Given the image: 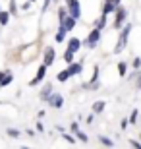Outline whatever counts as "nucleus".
I'll list each match as a JSON object with an SVG mask.
<instances>
[{
  "mask_svg": "<svg viewBox=\"0 0 141 149\" xmlns=\"http://www.w3.org/2000/svg\"><path fill=\"white\" fill-rule=\"evenodd\" d=\"M66 2L70 6V16L77 19V17L81 16V14H79V2H77V0H66Z\"/></svg>",
  "mask_w": 141,
  "mask_h": 149,
  "instance_id": "7ed1b4c3",
  "label": "nucleus"
},
{
  "mask_svg": "<svg viewBox=\"0 0 141 149\" xmlns=\"http://www.w3.org/2000/svg\"><path fill=\"white\" fill-rule=\"evenodd\" d=\"M56 41H64V33H60V31H58V33H56Z\"/></svg>",
  "mask_w": 141,
  "mask_h": 149,
  "instance_id": "b1692460",
  "label": "nucleus"
},
{
  "mask_svg": "<svg viewBox=\"0 0 141 149\" xmlns=\"http://www.w3.org/2000/svg\"><path fill=\"white\" fill-rule=\"evenodd\" d=\"M135 118H137V111H133V112H131V116H130V122H131V124L135 122Z\"/></svg>",
  "mask_w": 141,
  "mask_h": 149,
  "instance_id": "5701e85b",
  "label": "nucleus"
},
{
  "mask_svg": "<svg viewBox=\"0 0 141 149\" xmlns=\"http://www.w3.org/2000/svg\"><path fill=\"white\" fill-rule=\"evenodd\" d=\"M50 91H52V85H50V83H49V85H47V87L43 89V99H49V95H50Z\"/></svg>",
  "mask_w": 141,
  "mask_h": 149,
  "instance_id": "dca6fc26",
  "label": "nucleus"
},
{
  "mask_svg": "<svg viewBox=\"0 0 141 149\" xmlns=\"http://www.w3.org/2000/svg\"><path fill=\"white\" fill-rule=\"evenodd\" d=\"M74 25H76V17L66 16V17H64V22H62V27H64L66 31H70V29H74Z\"/></svg>",
  "mask_w": 141,
  "mask_h": 149,
  "instance_id": "6e6552de",
  "label": "nucleus"
},
{
  "mask_svg": "<svg viewBox=\"0 0 141 149\" xmlns=\"http://www.w3.org/2000/svg\"><path fill=\"white\" fill-rule=\"evenodd\" d=\"M116 14H118V16H116V23H114V25H116V27H120V25H122V22L126 19V10H124V8H118V12H116Z\"/></svg>",
  "mask_w": 141,
  "mask_h": 149,
  "instance_id": "9d476101",
  "label": "nucleus"
},
{
  "mask_svg": "<svg viewBox=\"0 0 141 149\" xmlns=\"http://www.w3.org/2000/svg\"><path fill=\"white\" fill-rule=\"evenodd\" d=\"M133 66H135V68L141 66V60H139V58H135V60H133Z\"/></svg>",
  "mask_w": 141,
  "mask_h": 149,
  "instance_id": "a878e982",
  "label": "nucleus"
},
{
  "mask_svg": "<svg viewBox=\"0 0 141 149\" xmlns=\"http://www.w3.org/2000/svg\"><path fill=\"white\" fill-rule=\"evenodd\" d=\"M14 77H12V74H4V76L0 77V87H4V85H8V83L12 81Z\"/></svg>",
  "mask_w": 141,
  "mask_h": 149,
  "instance_id": "9b49d317",
  "label": "nucleus"
},
{
  "mask_svg": "<svg viewBox=\"0 0 141 149\" xmlns=\"http://www.w3.org/2000/svg\"><path fill=\"white\" fill-rule=\"evenodd\" d=\"M118 72H120V76H126V62H120L118 64Z\"/></svg>",
  "mask_w": 141,
  "mask_h": 149,
  "instance_id": "a211bd4d",
  "label": "nucleus"
},
{
  "mask_svg": "<svg viewBox=\"0 0 141 149\" xmlns=\"http://www.w3.org/2000/svg\"><path fill=\"white\" fill-rule=\"evenodd\" d=\"M114 10H116V4H114L112 0H106V2H104V8H103V16H108Z\"/></svg>",
  "mask_w": 141,
  "mask_h": 149,
  "instance_id": "1a4fd4ad",
  "label": "nucleus"
},
{
  "mask_svg": "<svg viewBox=\"0 0 141 149\" xmlns=\"http://www.w3.org/2000/svg\"><path fill=\"white\" fill-rule=\"evenodd\" d=\"M8 12H0V23H2V25H6V23H8Z\"/></svg>",
  "mask_w": 141,
  "mask_h": 149,
  "instance_id": "2eb2a0df",
  "label": "nucleus"
},
{
  "mask_svg": "<svg viewBox=\"0 0 141 149\" xmlns=\"http://www.w3.org/2000/svg\"><path fill=\"white\" fill-rule=\"evenodd\" d=\"M8 134H10L12 138H17V136H19V132H17V130H8Z\"/></svg>",
  "mask_w": 141,
  "mask_h": 149,
  "instance_id": "4be33fe9",
  "label": "nucleus"
},
{
  "mask_svg": "<svg viewBox=\"0 0 141 149\" xmlns=\"http://www.w3.org/2000/svg\"><path fill=\"white\" fill-rule=\"evenodd\" d=\"M64 138H66V139H68V141H70V143H76V139H74V138H72V136H68V134H66V136H64Z\"/></svg>",
  "mask_w": 141,
  "mask_h": 149,
  "instance_id": "393cba45",
  "label": "nucleus"
},
{
  "mask_svg": "<svg viewBox=\"0 0 141 149\" xmlns=\"http://www.w3.org/2000/svg\"><path fill=\"white\" fill-rule=\"evenodd\" d=\"M130 29H131V25L128 23V25L124 27V31H122V35H120V39H118V47L114 49V52H120V50H122V49L126 47V41H128V35H130Z\"/></svg>",
  "mask_w": 141,
  "mask_h": 149,
  "instance_id": "f257e3e1",
  "label": "nucleus"
},
{
  "mask_svg": "<svg viewBox=\"0 0 141 149\" xmlns=\"http://www.w3.org/2000/svg\"><path fill=\"white\" fill-rule=\"evenodd\" d=\"M66 14H68V12L64 10V8H60V12H58V17H60V23L64 22V17H66Z\"/></svg>",
  "mask_w": 141,
  "mask_h": 149,
  "instance_id": "6ab92c4d",
  "label": "nucleus"
},
{
  "mask_svg": "<svg viewBox=\"0 0 141 149\" xmlns=\"http://www.w3.org/2000/svg\"><path fill=\"white\" fill-rule=\"evenodd\" d=\"M99 39H101V29L95 27L91 33H89V37H87V47H91V49H93V47L99 43Z\"/></svg>",
  "mask_w": 141,
  "mask_h": 149,
  "instance_id": "f03ea898",
  "label": "nucleus"
},
{
  "mask_svg": "<svg viewBox=\"0 0 141 149\" xmlns=\"http://www.w3.org/2000/svg\"><path fill=\"white\" fill-rule=\"evenodd\" d=\"M44 74H47V66H44V64H43V66H41V68H39V70H37V76H35V77H33V79H31V81H29V85H37L39 81H43Z\"/></svg>",
  "mask_w": 141,
  "mask_h": 149,
  "instance_id": "20e7f679",
  "label": "nucleus"
},
{
  "mask_svg": "<svg viewBox=\"0 0 141 149\" xmlns=\"http://www.w3.org/2000/svg\"><path fill=\"white\" fill-rule=\"evenodd\" d=\"M64 60L66 62H72V60H74V52H72V50H66V52H64Z\"/></svg>",
  "mask_w": 141,
  "mask_h": 149,
  "instance_id": "f3484780",
  "label": "nucleus"
},
{
  "mask_svg": "<svg viewBox=\"0 0 141 149\" xmlns=\"http://www.w3.org/2000/svg\"><path fill=\"white\" fill-rule=\"evenodd\" d=\"M77 138L81 139L83 143H85V141H87V136H85V134H83V132H79V130H77Z\"/></svg>",
  "mask_w": 141,
  "mask_h": 149,
  "instance_id": "412c9836",
  "label": "nucleus"
},
{
  "mask_svg": "<svg viewBox=\"0 0 141 149\" xmlns=\"http://www.w3.org/2000/svg\"><path fill=\"white\" fill-rule=\"evenodd\" d=\"M81 64H70V68H68V72H70L72 74V76H74V74H79V72H81Z\"/></svg>",
  "mask_w": 141,
  "mask_h": 149,
  "instance_id": "f8f14e48",
  "label": "nucleus"
},
{
  "mask_svg": "<svg viewBox=\"0 0 141 149\" xmlns=\"http://www.w3.org/2000/svg\"><path fill=\"white\" fill-rule=\"evenodd\" d=\"M137 85H139V87H141V77H139V81H137Z\"/></svg>",
  "mask_w": 141,
  "mask_h": 149,
  "instance_id": "c85d7f7f",
  "label": "nucleus"
},
{
  "mask_svg": "<svg viewBox=\"0 0 141 149\" xmlns=\"http://www.w3.org/2000/svg\"><path fill=\"white\" fill-rule=\"evenodd\" d=\"M103 109H104V103H103V101H97V103L93 105V111H95V112H101Z\"/></svg>",
  "mask_w": 141,
  "mask_h": 149,
  "instance_id": "4468645a",
  "label": "nucleus"
},
{
  "mask_svg": "<svg viewBox=\"0 0 141 149\" xmlns=\"http://www.w3.org/2000/svg\"><path fill=\"white\" fill-rule=\"evenodd\" d=\"M112 2H114V4H116V6H118V2H120V0H112Z\"/></svg>",
  "mask_w": 141,
  "mask_h": 149,
  "instance_id": "cd10ccee",
  "label": "nucleus"
},
{
  "mask_svg": "<svg viewBox=\"0 0 141 149\" xmlns=\"http://www.w3.org/2000/svg\"><path fill=\"white\" fill-rule=\"evenodd\" d=\"M70 76H72V74L68 72V70H62V72L58 74V81H66V79H68Z\"/></svg>",
  "mask_w": 141,
  "mask_h": 149,
  "instance_id": "ddd939ff",
  "label": "nucleus"
},
{
  "mask_svg": "<svg viewBox=\"0 0 141 149\" xmlns=\"http://www.w3.org/2000/svg\"><path fill=\"white\" fill-rule=\"evenodd\" d=\"M49 4H50V0H44V8H47Z\"/></svg>",
  "mask_w": 141,
  "mask_h": 149,
  "instance_id": "bb28decb",
  "label": "nucleus"
},
{
  "mask_svg": "<svg viewBox=\"0 0 141 149\" xmlns=\"http://www.w3.org/2000/svg\"><path fill=\"white\" fill-rule=\"evenodd\" d=\"M101 143H103V145H108V147H112V141H110L108 138H101Z\"/></svg>",
  "mask_w": 141,
  "mask_h": 149,
  "instance_id": "aec40b11",
  "label": "nucleus"
},
{
  "mask_svg": "<svg viewBox=\"0 0 141 149\" xmlns=\"http://www.w3.org/2000/svg\"><path fill=\"white\" fill-rule=\"evenodd\" d=\"M49 103H50V107L60 109V107H62V97H60V95H52V93H50L49 95Z\"/></svg>",
  "mask_w": 141,
  "mask_h": 149,
  "instance_id": "39448f33",
  "label": "nucleus"
},
{
  "mask_svg": "<svg viewBox=\"0 0 141 149\" xmlns=\"http://www.w3.org/2000/svg\"><path fill=\"white\" fill-rule=\"evenodd\" d=\"M54 49H47L44 50V66H50L52 62H54Z\"/></svg>",
  "mask_w": 141,
  "mask_h": 149,
  "instance_id": "423d86ee",
  "label": "nucleus"
},
{
  "mask_svg": "<svg viewBox=\"0 0 141 149\" xmlns=\"http://www.w3.org/2000/svg\"><path fill=\"white\" fill-rule=\"evenodd\" d=\"M81 49V41L79 39H70V43H68V50H72V52H77V50Z\"/></svg>",
  "mask_w": 141,
  "mask_h": 149,
  "instance_id": "0eeeda50",
  "label": "nucleus"
}]
</instances>
